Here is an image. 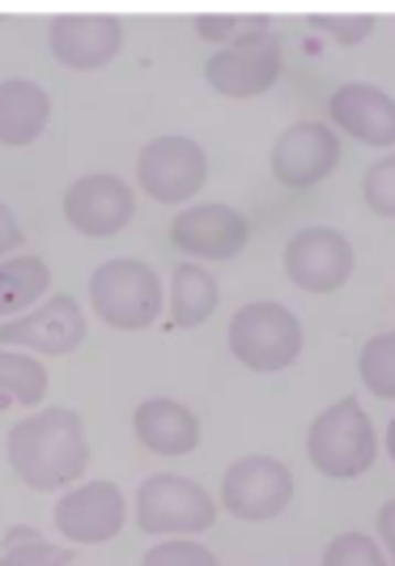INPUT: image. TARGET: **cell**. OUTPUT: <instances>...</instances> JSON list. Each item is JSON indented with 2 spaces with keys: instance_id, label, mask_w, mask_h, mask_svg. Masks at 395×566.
<instances>
[{
  "instance_id": "3957f363",
  "label": "cell",
  "mask_w": 395,
  "mask_h": 566,
  "mask_svg": "<svg viewBox=\"0 0 395 566\" xmlns=\"http://www.w3.org/2000/svg\"><path fill=\"white\" fill-rule=\"evenodd\" d=\"M89 298H94L98 319H107L111 328H124V333L149 328L162 315V282L141 260H107L89 277Z\"/></svg>"
},
{
  "instance_id": "ba28073f",
  "label": "cell",
  "mask_w": 395,
  "mask_h": 566,
  "mask_svg": "<svg viewBox=\"0 0 395 566\" xmlns=\"http://www.w3.org/2000/svg\"><path fill=\"white\" fill-rule=\"evenodd\" d=\"M204 175H209L204 149L188 137H158V142L145 145L141 158H137L141 192L162 200V205H179V200L196 197Z\"/></svg>"
},
{
  "instance_id": "f546056e",
  "label": "cell",
  "mask_w": 395,
  "mask_h": 566,
  "mask_svg": "<svg viewBox=\"0 0 395 566\" xmlns=\"http://www.w3.org/2000/svg\"><path fill=\"white\" fill-rule=\"evenodd\" d=\"M392 515H395L392 503H387V507H383V515H378V528H383V537H387V545H392Z\"/></svg>"
},
{
  "instance_id": "8fae6325",
  "label": "cell",
  "mask_w": 395,
  "mask_h": 566,
  "mask_svg": "<svg viewBox=\"0 0 395 566\" xmlns=\"http://www.w3.org/2000/svg\"><path fill=\"white\" fill-rule=\"evenodd\" d=\"M340 163V142L328 124H293L277 137L273 149V175L285 188H311L319 179H328Z\"/></svg>"
},
{
  "instance_id": "277c9868",
  "label": "cell",
  "mask_w": 395,
  "mask_h": 566,
  "mask_svg": "<svg viewBox=\"0 0 395 566\" xmlns=\"http://www.w3.org/2000/svg\"><path fill=\"white\" fill-rule=\"evenodd\" d=\"M229 349L243 367L285 370L302 354V324L281 303H247L229 319Z\"/></svg>"
},
{
  "instance_id": "603a6c76",
  "label": "cell",
  "mask_w": 395,
  "mask_h": 566,
  "mask_svg": "<svg viewBox=\"0 0 395 566\" xmlns=\"http://www.w3.org/2000/svg\"><path fill=\"white\" fill-rule=\"evenodd\" d=\"M323 566H387V554L362 533H349V537H337L328 545Z\"/></svg>"
},
{
  "instance_id": "5b68a950",
  "label": "cell",
  "mask_w": 395,
  "mask_h": 566,
  "mask_svg": "<svg viewBox=\"0 0 395 566\" xmlns=\"http://www.w3.org/2000/svg\"><path fill=\"white\" fill-rule=\"evenodd\" d=\"M277 77H281V34H273V27L238 34L204 69V82L226 98H255L273 90Z\"/></svg>"
},
{
  "instance_id": "2e32d148",
  "label": "cell",
  "mask_w": 395,
  "mask_h": 566,
  "mask_svg": "<svg viewBox=\"0 0 395 566\" xmlns=\"http://www.w3.org/2000/svg\"><path fill=\"white\" fill-rule=\"evenodd\" d=\"M328 112L349 137L387 149L395 142V107L392 98L374 85H340L328 103Z\"/></svg>"
},
{
  "instance_id": "9c48e42d",
  "label": "cell",
  "mask_w": 395,
  "mask_h": 566,
  "mask_svg": "<svg viewBox=\"0 0 395 566\" xmlns=\"http://www.w3.org/2000/svg\"><path fill=\"white\" fill-rule=\"evenodd\" d=\"M285 273L307 294H332L353 273V243L332 227L302 230L285 243Z\"/></svg>"
},
{
  "instance_id": "44dd1931",
  "label": "cell",
  "mask_w": 395,
  "mask_h": 566,
  "mask_svg": "<svg viewBox=\"0 0 395 566\" xmlns=\"http://www.w3.org/2000/svg\"><path fill=\"white\" fill-rule=\"evenodd\" d=\"M0 392L13 397L18 405H39L47 392V370L30 354H9L0 349Z\"/></svg>"
},
{
  "instance_id": "cb8c5ba5",
  "label": "cell",
  "mask_w": 395,
  "mask_h": 566,
  "mask_svg": "<svg viewBox=\"0 0 395 566\" xmlns=\"http://www.w3.org/2000/svg\"><path fill=\"white\" fill-rule=\"evenodd\" d=\"M73 558H77L73 549H60V545H47V541H30V545L9 541L0 566H64V563H73Z\"/></svg>"
},
{
  "instance_id": "8992f818",
  "label": "cell",
  "mask_w": 395,
  "mask_h": 566,
  "mask_svg": "<svg viewBox=\"0 0 395 566\" xmlns=\"http://www.w3.org/2000/svg\"><path fill=\"white\" fill-rule=\"evenodd\" d=\"M213 499L188 478L153 473L137 490V524L141 533H204L213 524Z\"/></svg>"
},
{
  "instance_id": "d6986e66",
  "label": "cell",
  "mask_w": 395,
  "mask_h": 566,
  "mask_svg": "<svg viewBox=\"0 0 395 566\" xmlns=\"http://www.w3.org/2000/svg\"><path fill=\"white\" fill-rule=\"evenodd\" d=\"M217 312V282L200 264H179L170 282V319L174 328H200Z\"/></svg>"
},
{
  "instance_id": "30bf717a",
  "label": "cell",
  "mask_w": 395,
  "mask_h": 566,
  "mask_svg": "<svg viewBox=\"0 0 395 566\" xmlns=\"http://www.w3.org/2000/svg\"><path fill=\"white\" fill-rule=\"evenodd\" d=\"M137 197L115 175H85L64 192V218L89 239H107L132 222Z\"/></svg>"
},
{
  "instance_id": "f1b7e54d",
  "label": "cell",
  "mask_w": 395,
  "mask_h": 566,
  "mask_svg": "<svg viewBox=\"0 0 395 566\" xmlns=\"http://www.w3.org/2000/svg\"><path fill=\"white\" fill-rule=\"evenodd\" d=\"M18 248H22V227H18V218L9 213V205L0 200V255L18 252Z\"/></svg>"
},
{
  "instance_id": "83f0119b",
  "label": "cell",
  "mask_w": 395,
  "mask_h": 566,
  "mask_svg": "<svg viewBox=\"0 0 395 566\" xmlns=\"http://www.w3.org/2000/svg\"><path fill=\"white\" fill-rule=\"evenodd\" d=\"M259 27H268V22H264V18H247V22H243V18H200L196 34H204L209 43H222V48H226V43H234L238 34L259 30Z\"/></svg>"
},
{
  "instance_id": "52a82bcc",
  "label": "cell",
  "mask_w": 395,
  "mask_h": 566,
  "mask_svg": "<svg viewBox=\"0 0 395 566\" xmlns=\"http://www.w3.org/2000/svg\"><path fill=\"white\" fill-rule=\"evenodd\" d=\"M293 499V473L273 455H247L226 469L222 503L234 520H273Z\"/></svg>"
},
{
  "instance_id": "9a60e30c",
  "label": "cell",
  "mask_w": 395,
  "mask_h": 566,
  "mask_svg": "<svg viewBox=\"0 0 395 566\" xmlns=\"http://www.w3.org/2000/svg\"><path fill=\"white\" fill-rule=\"evenodd\" d=\"M52 52L64 69H103L124 48V27L115 18H56Z\"/></svg>"
},
{
  "instance_id": "7a4b0ae2",
  "label": "cell",
  "mask_w": 395,
  "mask_h": 566,
  "mask_svg": "<svg viewBox=\"0 0 395 566\" xmlns=\"http://www.w3.org/2000/svg\"><path fill=\"white\" fill-rule=\"evenodd\" d=\"M307 455L319 473L328 478H357L378 460V439L374 426L362 413V405L353 397H344L340 405L323 409L311 422L307 434Z\"/></svg>"
},
{
  "instance_id": "7c38bea8",
  "label": "cell",
  "mask_w": 395,
  "mask_h": 566,
  "mask_svg": "<svg viewBox=\"0 0 395 566\" xmlns=\"http://www.w3.org/2000/svg\"><path fill=\"white\" fill-rule=\"evenodd\" d=\"M82 340L85 315L68 294H56L39 312L0 324V345H22V349H34V354H73Z\"/></svg>"
},
{
  "instance_id": "ffe728a7",
  "label": "cell",
  "mask_w": 395,
  "mask_h": 566,
  "mask_svg": "<svg viewBox=\"0 0 395 566\" xmlns=\"http://www.w3.org/2000/svg\"><path fill=\"white\" fill-rule=\"evenodd\" d=\"M52 285V269L39 255H13L0 264V319L26 312L30 303H39V294Z\"/></svg>"
},
{
  "instance_id": "e0dca14e",
  "label": "cell",
  "mask_w": 395,
  "mask_h": 566,
  "mask_svg": "<svg viewBox=\"0 0 395 566\" xmlns=\"http://www.w3.org/2000/svg\"><path fill=\"white\" fill-rule=\"evenodd\" d=\"M132 422H137V439H141L149 452H158V455L196 452L200 422H196V413H192L188 405H179V400H167V397L145 400Z\"/></svg>"
},
{
  "instance_id": "4fadbf2b",
  "label": "cell",
  "mask_w": 395,
  "mask_h": 566,
  "mask_svg": "<svg viewBox=\"0 0 395 566\" xmlns=\"http://www.w3.org/2000/svg\"><path fill=\"white\" fill-rule=\"evenodd\" d=\"M56 528L77 545H103L124 528V494L111 482L68 490L56 503Z\"/></svg>"
},
{
  "instance_id": "484cf974",
  "label": "cell",
  "mask_w": 395,
  "mask_h": 566,
  "mask_svg": "<svg viewBox=\"0 0 395 566\" xmlns=\"http://www.w3.org/2000/svg\"><path fill=\"white\" fill-rule=\"evenodd\" d=\"M392 179H395V158H383L366 170V205L378 218H392L395 197H392Z\"/></svg>"
},
{
  "instance_id": "7402d4cb",
  "label": "cell",
  "mask_w": 395,
  "mask_h": 566,
  "mask_svg": "<svg viewBox=\"0 0 395 566\" xmlns=\"http://www.w3.org/2000/svg\"><path fill=\"white\" fill-rule=\"evenodd\" d=\"M362 379L374 397L392 400L395 397V337L392 333H378L362 349Z\"/></svg>"
},
{
  "instance_id": "6da1fadb",
  "label": "cell",
  "mask_w": 395,
  "mask_h": 566,
  "mask_svg": "<svg viewBox=\"0 0 395 566\" xmlns=\"http://www.w3.org/2000/svg\"><path fill=\"white\" fill-rule=\"evenodd\" d=\"M9 464L30 490H60L89 464L82 418L73 409H43L9 430Z\"/></svg>"
},
{
  "instance_id": "d4e9b609",
  "label": "cell",
  "mask_w": 395,
  "mask_h": 566,
  "mask_svg": "<svg viewBox=\"0 0 395 566\" xmlns=\"http://www.w3.org/2000/svg\"><path fill=\"white\" fill-rule=\"evenodd\" d=\"M141 563L145 566H213L217 558H213L204 545H192V541H167V545H153Z\"/></svg>"
},
{
  "instance_id": "ac0fdd59",
  "label": "cell",
  "mask_w": 395,
  "mask_h": 566,
  "mask_svg": "<svg viewBox=\"0 0 395 566\" xmlns=\"http://www.w3.org/2000/svg\"><path fill=\"white\" fill-rule=\"evenodd\" d=\"M47 90L39 82H4L0 85V145L22 149L39 142V133L47 128Z\"/></svg>"
},
{
  "instance_id": "4316f807",
  "label": "cell",
  "mask_w": 395,
  "mask_h": 566,
  "mask_svg": "<svg viewBox=\"0 0 395 566\" xmlns=\"http://www.w3.org/2000/svg\"><path fill=\"white\" fill-rule=\"evenodd\" d=\"M311 30H323V34H332L340 48H357V43L366 39L370 30H374V18H332V13H314Z\"/></svg>"
},
{
  "instance_id": "5bb4252c",
  "label": "cell",
  "mask_w": 395,
  "mask_h": 566,
  "mask_svg": "<svg viewBox=\"0 0 395 566\" xmlns=\"http://www.w3.org/2000/svg\"><path fill=\"white\" fill-rule=\"evenodd\" d=\"M247 218L234 213L229 205H196L188 213L174 218L170 227V239L174 248L188 255H200V260H229V255L243 252L247 243Z\"/></svg>"
}]
</instances>
